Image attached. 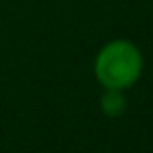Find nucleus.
Here are the masks:
<instances>
[{
    "label": "nucleus",
    "mask_w": 153,
    "mask_h": 153,
    "mask_svg": "<svg viewBox=\"0 0 153 153\" xmlns=\"http://www.w3.org/2000/svg\"><path fill=\"white\" fill-rule=\"evenodd\" d=\"M143 74L140 48L124 38L107 42L94 59V76L103 88L126 90L138 82Z\"/></svg>",
    "instance_id": "obj_1"
},
{
    "label": "nucleus",
    "mask_w": 153,
    "mask_h": 153,
    "mask_svg": "<svg viewBox=\"0 0 153 153\" xmlns=\"http://www.w3.org/2000/svg\"><path fill=\"white\" fill-rule=\"evenodd\" d=\"M126 103L128 101H126L124 90H115V88H105L103 94H101V101H99L101 111L105 115H111V117L122 115L126 111Z\"/></svg>",
    "instance_id": "obj_2"
}]
</instances>
